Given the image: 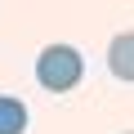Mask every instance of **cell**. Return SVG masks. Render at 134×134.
Here are the masks:
<instances>
[{
    "mask_svg": "<svg viewBox=\"0 0 134 134\" xmlns=\"http://www.w3.org/2000/svg\"><path fill=\"white\" fill-rule=\"evenodd\" d=\"M85 76V58L81 49L72 45H45L40 58H36V81L49 90V94H67V90H76Z\"/></svg>",
    "mask_w": 134,
    "mask_h": 134,
    "instance_id": "1",
    "label": "cell"
},
{
    "mask_svg": "<svg viewBox=\"0 0 134 134\" xmlns=\"http://www.w3.org/2000/svg\"><path fill=\"white\" fill-rule=\"evenodd\" d=\"M125 134H134V130H125Z\"/></svg>",
    "mask_w": 134,
    "mask_h": 134,
    "instance_id": "4",
    "label": "cell"
},
{
    "mask_svg": "<svg viewBox=\"0 0 134 134\" xmlns=\"http://www.w3.org/2000/svg\"><path fill=\"white\" fill-rule=\"evenodd\" d=\"M107 67H112V76H116V81L134 85V31L112 36V45H107Z\"/></svg>",
    "mask_w": 134,
    "mask_h": 134,
    "instance_id": "2",
    "label": "cell"
},
{
    "mask_svg": "<svg viewBox=\"0 0 134 134\" xmlns=\"http://www.w3.org/2000/svg\"><path fill=\"white\" fill-rule=\"evenodd\" d=\"M27 103L14 94H0V134H27Z\"/></svg>",
    "mask_w": 134,
    "mask_h": 134,
    "instance_id": "3",
    "label": "cell"
}]
</instances>
